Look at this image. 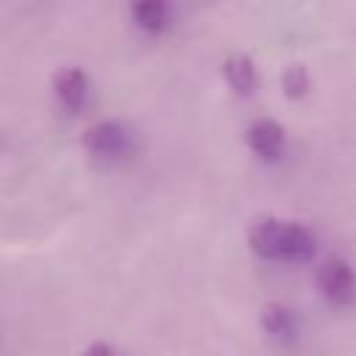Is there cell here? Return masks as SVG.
<instances>
[{
  "label": "cell",
  "instance_id": "277c9868",
  "mask_svg": "<svg viewBox=\"0 0 356 356\" xmlns=\"http://www.w3.org/2000/svg\"><path fill=\"white\" fill-rule=\"evenodd\" d=\"M245 139H248V147L259 156V159H278L281 150H284V128L275 122V120H253L245 131Z\"/></svg>",
  "mask_w": 356,
  "mask_h": 356
},
{
  "label": "cell",
  "instance_id": "8fae6325",
  "mask_svg": "<svg viewBox=\"0 0 356 356\" xmlns=\"http://www.w3.org/2000/svg\"><path fill=\"white\" fill-rule=\"evenodd\" d=\"M83 356H114V350H111L106 342H92V345L83 350Z\"/></svg>",
  "mask_w": 356,
  "mask_h": 356
},
{
  "label": "cell",
  "instance_id": "9c48e42d",
  "mask_svg": "<svg viewBox=\"0 0 356 356\" xmlns=\"http://www.w3.org/2000/svg\"><path fill=\"white\" fill-rule=\"evenodd\" d=\"M131 17L136 19V25H139L142 31L159 33V31H164L167 22H170V6L161 3V0H145V3L131 6Z\"/></svg>",
  "mask_w": 356,
  "mask_h": 356
},
{
  "label": "cell",
  "instance_id": "52a82bcc",
  "mask_svg": "<svg viewBox=\"0 0 356 356\" xmlns=\"http://www.w3.org/2000/svg\"><path fill=\"white\" fill-rule=\"evenodd\" d=\"M222 75L228 86L239 95H250L256 89V67L245 53H231L222 64Z\"/></svg>",
  "mask_w": 356,
  "mask_h": 356
},
{
  "label": "cell",
  "instance_id": "3957f363",
  "mask_svg": "<svg viewBox=\"0 0 356 356\" xmlns=\"http://www.w3.org/2000/svg\"><path fill=\"white\" fill-rule=\"evenodd\" d=\"M284 225L286 220H278V217H256L250 225H248V242H250V250L259 253L261 259H278L284 256Z\"/></svg>",
  "mask_w": 356,
  "mask_h": 356
},
{
  "label": "cell",
  "instance_id": "ba28073f",
  "mask_svg": "<svg viewBox=\"0 0 356 356\" xmlns=\"http://www.w3.org/2000/svg\"><path fill=\"white\" fill-rule=\"evenodd\" d=\"M261 328L275 339H292L298 331V317L284 303H267L261 309Z\"/></svg>",
  "mask_w": 356,
  "mask_h": 356
},
{
  "label": "cell",
  "instance_id": "6da1fadb",
  "mask_svg": "<svg viewBox=\"0 0 356 356\" xmlns=\"http://www.w3.org/2000/svg\"><path fill=\"white\" fill-rule=\"evenodd\" d=\"M136 134L120 120H97L83 131V147L97 159H122L134 150Z\"/></svg>",
  "mask_w": 356,
  "mask_h": 356
},
{
  "label": "cell",
  "instance_id": "30bf717a",
  "mask_svg": "<svg viewBox=\"0 0 356 356\" xmlns=\"http://www.w3.org/2000/svg\"><path fill=\"white\" fill-rule=\"evenodd\" d=\"M281 86L286 97H303L309 92V72L303 64H289L281 75Z\"/></svg>",
  "mask_w": 356,
  "mask_h": 356
},
{
  "label": "cell",
  "instance_id": "7a4b0ae2",
  "mask_svg": "<svg viewBox=\"0 0 356 356\" xmlns=\"http://www.w3.org/2000/svg\"><path fill=\"white\" fill-rule=\"evenodd\" d=\"M314 278H317L320 295H325L331 303H339V306L353 303V298H356V273L345 259H339V256L325 259L317 267Z\"/></svg>",
  "mask_w": 356,
  "mask_h": 356
},
{
  "label": "cell",
  "instance_id": "5b68a950",
  "mask_svg": "<svg viewBox=\"0 0 356 356\" xmlns=\"http://www.w3.org/2000/svg\"><path fill=\"white\" fill-rule=\"evenodd\" d=\"M50 83H53V92L61 100V106H67V108H81L83 106L86 92H89V81H86L81 67H58L53 72Z\"/></svg>",
  "mask_w": 356,
  "mask_h": 356
},
{
  "label": "cell",
  "instance_id": "8992f818",
  "mask_svg": "<svg viewBox=\"0 0 356 356\" xmlns=\"http://www.w3.org/2000/svg\"><path fill=\"white\" fill-rule=\"evenodd\" d=\"M317 253V236L309 225L303 222H289L284 225V256L281 261H309Z\"/></svg>",
  "mask_w": 356,
  "mask_h": 356
}]
</instances>
